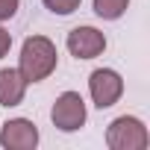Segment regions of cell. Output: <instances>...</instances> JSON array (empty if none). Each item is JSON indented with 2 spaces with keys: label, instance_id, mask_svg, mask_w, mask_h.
<instances>
[{
  "label": "cell",
  "instance_id": "cell-1",
  "mask_svg": "<svg viewBox=\"0 0 150 150\" xmlns=\"http://www.w3.org/2000/svg\"><path fill=\"white\" fill-rule=\"evenodd\" d=\"M56 62H59V53H56V44L47 38V35H30L21 47V56H18V71L21 77L30 83H41L47 80L50 74L56 71Z\"/></svg>",
  "mask_w": 150,
  "mask_h": 150
},
{
  "label": "cell",
  "instance_id": "cell-3",
  "mask_svg": "<svg viewBox=\"0 0 150 150\" xmlns=\"http://www.w3.org/2000/svg\"><path fill=\"white\" fill-rule=\"evenodd\" d=\"M50 121L56 129L62 132H77L86 124V100L77 91H65L56 97L53 109H50Z\"/></svg>",
  "mask_w": 150,
  "mask_h": 150
},
{
  "label": "cell",
  "instance_id": "cell-10",
  "mask_svg": "<svg viewBox=\"0 0 150 150\" xmlns=\"http://www.w3.org/2000/svg\"><path fill=\"white\" fill-rule=\"evenodd\" d=\"M18 6H21V0H0V21H9V18H15Z\"/></svg>",
  "mask_w": 150,
  "mask_h": 150
},
{
  "label": "cell",
  "instance_id": "cell-7",
  "mask_svg": "<svg viewBox=\"0 0 150 150\" xmlns=\"http://www.w3.org/2000/svg\"><path fill=\"white\" fill-rule=\"evenodd\" d=\"M27 80L21 77L18 68H0V106H18L24 100Z\"/></svg>",
  "mask_w": 150,
  "mask_h": 150
},
{
  "label": "cell",
  "instance_id": "cell-11",
  "mask_svg": "<svg viewBox=\"0 0 150 150\" xmlns=\"http://www.w3.org/2000/svg\"><path fill=\"white\" fill-rule=\"evenodd\" d=\"M9 47H12V33L0 27V59H3V56L9 53Z\"/></svg>",
  "mask_w": 150,
  "mask_h": 150
},
{
  "label": "cell",
  "instance_id": "cell-4",
  "mask_svg": "<svg viewBox=\"0 0 150 150\" xmlns=\"http://www.w3.org/2000/svg\"><path fill=\"white\" fill-rule=\"evenodd\" d=\"M88 94L94 100L97 109H109L121 100L124 94V80H121V74L112 71V68H97L91 71V77H88Z\"/></svg>",
  "mask_w": 150,
  "mask_h": 150
},
{
  "label": "cell",
  "instance_id": "cell-2",
  "mask_svg": "<svg viewBox=\"0 0 150 150\" xmlns=\"http://www.w3.org/2000/svg\"><path fill=\"white\" fill-rule=\"evenodd\" d=\"M106 144L112 150H144L150 144V135H147V127L132 118V115H121L109 124L106 129Z\"/></svg>",
  "mask_w": 150,
  "mask_h": 150
},
{
  "label": "cell",
  "instance_id": "cell-5",
  "mask_svg": "<svg viewBox=\"0 0 150 150\" xmlns=\"http://www.w3.org/2000/svg\"><path fill=\"white\" fill-rule=\"evenodd\" d=\"M68 50L77 59H97L106 50V35L94 27H74L68 33Z\"/></svg>",
  "mask_w": 150,
  "mask_h": 150
},
{
  "label": "cell",
  "instance_id": "cell-6",
  "mask_svg": "<svg viewBox=\"0 0 150 150\" xmlns=\"http://www.w3.org/2000/svg\"><path fill=\"white\" fill-rule=\"evenodd\" d=\"M0 144L6 150H33L38 144V127L27 118H12L0 129Z\"/></svg>",
  "mask_w": 150,
  "mask_h": 150
},
{
  "label": "cell",
  "instance_id": "cell-8",
  "mask_svg": "<svg viewBox=\"0 0 150 150\" xmlns=\"http://www.w3.org/2000/svg\"><path fill=\"white\" fill-rule=\"evenodd\" d=\"M129 6V0H94V12L103 21H118Z\"/></svg>",
  "mask_w": 150,
  "mask_h": 150
},
{
  "label": "cell",
  "instance_id": "cell-9",
  "mask_svg": "<svg viewBox=\"0 0 150 150\" xmlns=\"http://www.w3.org/2000/svg\"><path fill=\"white\" fill-rule=\"evenodd\" d=\"M41 3L53 12V15H71V12H77L83 0H41Z\"/></svg>",
  "mask_w": 150,
  "mask_h": 150
}]
</instances>
